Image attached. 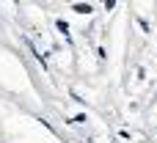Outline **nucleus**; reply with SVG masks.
Masks as SVG:
<instances>
[{"mask_svg":"<svg viewBox=\"0 0 157 143\" xmlns=\"http://www.w3.org/2000/svg\"><path fill=\"white\" fill-rule=\"evenodd\" d=\"M75 11H77V14H88V11H91V6H88V3H77V6H75Z\"/></svg>","mask_w":157,"mask_h":143,"instance_id":"f257e3e1","label":"nucleus"}]
</instances>
